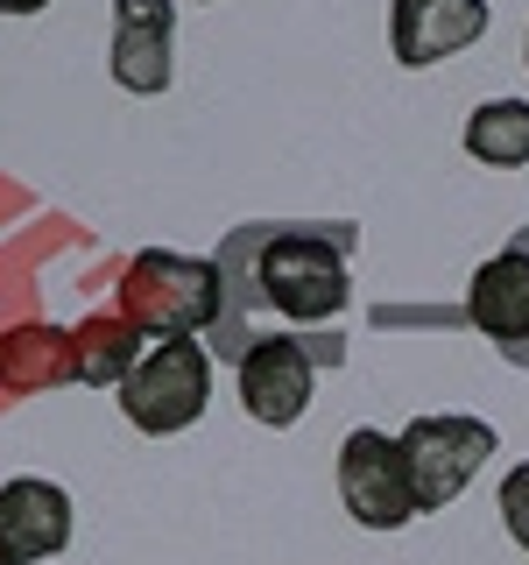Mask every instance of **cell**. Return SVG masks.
<instances>
[{"label":"cell","instance_id":"cell-1","mask_svg":"<svg viewBox=\"0 0 529 565\" xmlns=\"http://www.w3.org/2000/svg\"><path fill=\"white\" fill-rule=\"evenodd\" d=\"M346 255H353V226H276L255 255V282L261 297L296 318V326H325L346 311L353 282H346Z\"/></svg>","mask_w":529,"mask_h":565},{"label":"cell","instance_id":"cell-3","mask_svg":"<svg viewBox=\"0 0 529 565\" xmlns=\"http://www.w3.org/2000/svg\"><path fill=\"white\" fill-rule=\"evenodd\" d=\"M212 403V353L198 332H176V340H155L120 382V417L149 438L191 431Z\"/></svg>","mask_w":529,"mask_h":565},{"label":"cell","instance_id":"cell-14","mask_svg":"<svg viewBox=\"0 0 529 565\" xmlns=\"http://www.w3.org/2000/svg\"><path fill=\"white\" fill-rule=\"evenodd\" d=\"M494 509H501V530L529 552V467H508V473H501V494H494Z\"/></svg>","mask_w":529,"mask_h":565},{"label":"cell","instance_id":"cell-8","mask_svg":"<svg viewBox=\"0 0 529 565\" xmlns=\"http://www.w3.org/2000/svg\"><path fill=\"white\" fill-rule=\"evenodd\" d=\"M176 0H114V85L134 99L170 93L176 78Z\"/></svg>","mask_w":529,"mask_h":565},{"label":"cell","instance_id":"cell-9","mask_svg":"<svg viewBox=\"0 0 529 565\" xmlns=\"http://www.w3.org/2000/svg\"><path fill=\"white\" fill-rule=\"evenodd\" d=\"M487 35V0H396L388 8V50L396 64H445Z\"/></svg>","mask_w":529,"mask_h":565},{"label":"cell","instance_id":"cell-10","mask_svg":"<svg viewBox=\"0 0 529 565\" xmlns=\"http://www.w3.org/2000/svg\"><path fill=\"white\" fill-rule=\"evenodd\" d=\"M466 318L487 332V340H529V241L487 255L466 282Z\"/></svg>","mask_w":529,"mask_h":565},{"label":"cell","instance_id":"cell-13","mask_svg":"<svg viewBox=\"0 0 529 565\" xmlns=\"http://www.w3.org/2000/svg\"><path fill=\"white\" fill-rule=\"evenodd\" d=\"M466 156L481 170H522L529 163V99H487V106H473Z\"/></svg>","mask_w":529,"mask_h":565},{"label":"cell","instance_id":"cell-6","mask_svg":"<svg viewBox=\"0 0 529 565\" xmlns=\"http://www.w3.org/2000/svg\"><path fill=\"white\" fill-rule=\"evenodd\" d=\"M311 388H317V353L296 332H261L240 347V411L255 424L290 431L311 411Z\"/></svg>","mask_w":529,"mask_h":565},{"label":"cell","instance_id":"cell-16","mask_svg":"<svg viewBox=\"0 0 529 565\" xmlns=\"http://www.w3.org/2000/svg\"><path fill=\"white\" fill-rule=\"evenodd\" d=\"M522 64H529V35H522Z\"/></svg>","mask_w":529,"mask_h":565},{"label":"cell","instance_id":"cell-11","mask_svg":"<svg viewBox=\"0 0 529 565\" xmlns=\"http://www.w3.org/2000/svg\"><path fill=\"white\" fill-rule=\"evenodd\" d=\"M71 382V332L22 318L0 332V396H43V388Z\"/></svg>","mask_w":529,"mask_h":565},{"label":"cell","instance_id":"cell-5","mask_svg":"<svg viewBox=\"0 0 529 565\" xmlns=\"http://www.w3.org/2000/svg\"><path fill=\"white\" fill-rule=\"evenodd\" d=\"M339 502L360 530H402L417 516V488L402 467V446L388 431H346L339 446Z\"/></svg>","mask_w":529,"mask_h":565},{"label":"cell","instance_id":"cell-15","mask_svg":"<svg viewBox=\"0 0 529 565\" xmlns=\"http://www.w3.org/2000/svg\"><path fill=\"white\" fill-rule=\"evenodd\" d=\"M50 0H0V14H43Z\"/></svg>","mask_w":529,"mask_h":565},{"label":"cell","instance_id":"cell-12","mask_svg":"<svg viewBox=\"0 0 529 565\" xmlns=\"http://www.w3.org/2000/svg\"><path fill=\"white\" fill-rule=\"evenodd\" d=\"M141 340L149 332L134 326L128 311H93L71 326V382L85 388H120L128 382V367L141 361Z\"/></svg>","mask_w":529,"mask_h":565},{"label":"cell","instance_id":"cell-4","mask_svg":"<svg viewBox=\"0 0 529 565\" xmlns=\"http://www.w3.org/2000/svg\"><path fill=\"white\" fill-rule=\"evenodd\" d=\"M396 446H402V467H410V488H417V516H431V509H452L473 488V473L494 459L501 438H494L487 417L438 411V417H417Z\"/></svg>","mask_w":529,"mask_h":565},{"label":"cell","instance_id":"cell-7","mask_svg":"<svg viewBox=\"0 0 529 565\" xmlns=\"http://www.w3.org/2000/svg\"><path fill=\"white\" fill-rule=\"evenodd\" d=\"M78 530V509L57 481L43 473H14L0 481V565H43L57 558Z\"/></svg>","mask_w":529,"mask_h":565},{"label":"cell","instance_id":"cell-2","mask_svg":"<svg viewBox=\"0 0 529 565\" xmlns=\"http://www.w3.org/2000/svg\"><path fill=\"white\" fill-rule=\"evenodd\" d=\"M120 311L134 318L149 340H176V332H205L226 311L219 262L176 255V247H141L120 276Z\"/></svg>","mask_w":529,"mask_h":565}]
</instances>
